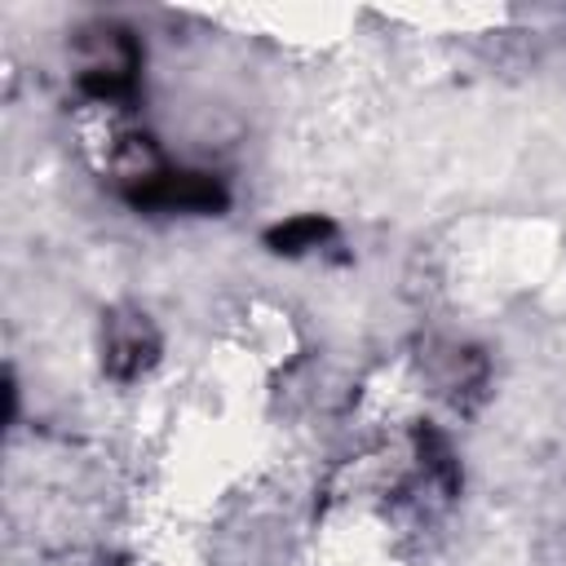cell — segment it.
I'll list each match as a JSON object with an SVG mask.
<instances>
[{
  "label": "cell",
  "mask_w": 566,
  "mask_h": 566,
  "mask_svg": "<svg viewBox=\"0 0 566 566\" xmlns=\"http://www.w3.org/2000/svg\"><path fill=\"white\" fill-rule=\"evenodd\" d=\"M75 84L88 102L97 106H128L137 97V75H142V44L128 27L119 22H88L75 40Z\"/></svg>",
  "instance_id": "obj_1"
},
{
  "label": "cell",
  "mask_w": 566,
  "mask_h": 566,
  "mask_svg": "<svg viewBox=\"0 0 566 566\" xmlns=\"http://www.w3.org/2000/svg\"><path fill=\"white\" fill-rule=\"evenodd\" d=\"M159 363V332L150 314L115 305L102 318V367L111 380H137Z\"/></svg>",
  "instance_id": "obj_2"
},
{
  "label": "cell",
  "mask_w": 566,
  "mask_h": 566,
  "mask_svg": "<svg viewBox=\"0 0 566 566\" xmlns=\"http://www.w3.org/2000/svg\"><path fill=\"white\" fill-rule=\"evenodd\" d=\"M133 208H150V212H221L226 208V186L212 172H195V168H164L155 172L142 190L128 195Z\"/></svg>",
  "instance_id": "obj_3"
},
{
  "label": "cell",
  "mask_w": 566,
  "mask_h": 566,
  "mask_svg": "<svg viewBox=\"0 0 566 566\" xmlns=\"http://www.w3.org/2000/svg\"><path fill=\"white\" fill-rule=\"evenodd\" d=\"M332 234H336V226H332L327 217L305 212V217H287V221L270 226V230H265V248L279 252V256H301V252H310V248H323Z\"/></svg>",
  "instance_id": "obj_4"
}]
</instances>
